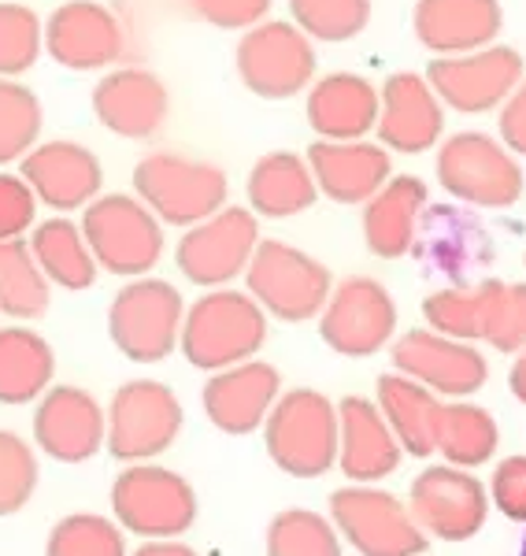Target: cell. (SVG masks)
Listing matches in <instances>:
<instances>
[{
	"instance_id": "cell-13",
	"label": "cell",
	"mask_w": 526,
	"mask_h": 556,
	"mask_svg": "<svg viewBox=\"0 0 526 556\" xmlns=\"http://www.w3.org/2000/svg\"><path fill=\"white\" fill-rule=\"evenodd\" d=\"M526 64L512 45H486L460 56H434L426 67V83L445 108L463 115H478L504 104L508 93L523 83Z\"/></svg>"
},
{
	"instance_id": "cell-29",
	"label": "cell",
	"mask_w": 526,
	"mask_h": 556,
	"mask_svg": "<svg viewBox=\"0 0 526 556\" xmlns=\"http://www.w3.org/2000/svg\"><path fill=\"white\" fill-rule=\"evenodd\" d=\"M248 212L256 219H293L319 201L311 167L297 152H267L253 164L245 182Z\"/></svg>"
},
{
	"instance_id": "cell-1",
	"label": "cell",
	"mask_w": 526,
	"mask_h": 556,
	"mask_svg": "<svg viewBox=\"0 0 526 556\" xmlns=\"http://www.w3.org/2000/svg\"><path fill=\"white\" fill-rule=\"evenodd\" d=\"M267 342V312L248 298L245 290H208L193 304H185L182 334L178 349L201 371H222L245 361H256V353Z\"/></svg>"
},
{
	"instance_id": "cell-45",
	"label": "cell",
	"mask_w": 526,
	"mask_h": 556,
	"mask_svg": "<svg viewBox=\"0 0 526 556\" xmlns=\"http://www.w3.org/2000/svg\"><path fill=\"white\" fill-rule=\"evenodd\" d=\"M493 501L504 516L526 523V456H508L501 468L493 471Z\"/></svg>"
},
{
	"instance_id": "cell-41",
	"label": "cell",
	"mask_w": 526,
	"mask_h": 556,
	"mask_svg": "<svg viewBox=\"0 0 526 556\" xmlns=\"http://www.w3.org/2000/svg\"><path fill=\"white\" fill-rule=\"evenodd\" d=\"M38 490V450L30 438L0 427V519L30 505Z\"/></svg>"
},
{
	"instance_id": "cell-25",
	"label": "cell",
	"mask_w": 526,
	"mask_h": 556,
	"mask_svg": "<svg viewBox=\"0 0 526 556\" xmlns=\"http://www.w3.org/2000/svg\"><path fill=\"white\" fill-rule=\"evenodd\" d=\"M400 442L368 397H345L337 405V468L349 482H382L400 468Z\"/></svg>"
},
{
	"instance_id": "cell-7",
	"label": "cell",
	"mask_w": 526,
	"mask_h": 556,
	"mask_svg": "<svg viewBox=\"0 0 526 556\" xmlns=\"http://www.w3.org/2000/svg\"><path fill=\"white\" fill-rule=\"evenodd\" d=\"M108 434L104 450L119 464H145L164 456L182 434V401L167 382L156 379H130L112 393L108 408Z\"/></svg>"
},
{
	"instance_id": "cell-24",
	"label": "cell",
	"mask_w": 526,
	"mask_h": 556,
	"mask_svg": "<svg viewBox=\"0 0 526 556\" xmlns=\"http://www.w3.org/2000/svg\"><path fill=\"white\" fill-rule=\"evenodd\" d=\"M308 167L319 193L337 204H363L394 175L389 149L379 141H316L308 149Z\"/></svg>"
},
{
	"instance_id": "cell-19",
	"label": "cell",
	"mask_w": 526,
	"mask_h": 556,
	"mask_svg": "<svg viewBox=\"0 0 526 556\" xmlns=\"http://www.w3.org/2000/svg\"><path fill=\"white\" fill-rule=\"evenodd\" d=\"M379 146L389 152L419 156L441 146L445 138V104L426 83V75L415 71H397L379 89Z\"/></svg>"
},
{
	"instance_id": "cell-31",
	"label": "cell",
	"mask_w": 526,
	"mask_h": 556,
	"mask_svg": "<svg viewBox=\"0 0 526 556\" xmlns=\"http://www.w3.org/2000/svg\"><path fill=\"white\" fill-rule=\"evenodd\" d=\"M26 245H30L41 275L49 278V286L78 293V290H89V286L101 278V267H97L93 253H89V241L78 219L52 215V219L34 223Z\"/></svg>"
},
{
	"instance_id": "cell-17",
	"label": "cell",
	"mask_w": 526,
	"mask_h": 556,
	"mask_svg": "<svg viewBox=\"0 0 526 556\" xmlns=\"http://www.w3.org/2000/svg\"><path fill=\"white\" fill-rule=\"evenodd\" d=\"M20 175L38 197V204L56 215L86 212L104 190V167L97 152L70 138L38 141L20 160Z\"/></svg>"
},
{
	"instance_id": "cell-33",
	"label": "cell",
	"mask_w": 526,
	"mask_h": 556,
	"mask_svg": "<svg viewBox=\"0 0 526 556\" xmlns=\"http://www.w3.org/2000/svg\"><path fill=\"white\" fill-rule=\"evenodd\" d=\"M52 301V286L41 275L26 238H0V316L30 323L44 316Z\"/></svg>"
},
{
	"instance_id": "cell-46",
	"label": "cell",
	"mask_w": 526,
	"mask_h": 556,
	"mask_svg": "<svg viewBox=\"0 0 526 556\" xmlns=\"http://www.w3.org/2000/svg\"><path fill=\"white\" fill-rule=\"evenodd\" d=\"M501 141L526 160V75L501 104Z\"/></svg>"
},
{
	"instance_id": "cell-36",
	"label": "cell",
	"mask_w": 526,
	"mask_h": 556,
	"mask_svg": "<svg viewBox=\"0 0 526 556\" xmlns=\"http://www.w3.org/2000/svg\"><path fill=\"white\" fill-rule=\"evenodd\" d=\"M478 308H483V338L501 353L526 349V282H497L483 278Z\"/></svg>"
},
{
	"instance_id": "cell-14",
	"label": "cell",
	"mask_w": 526,
	"mask_h": 556,
	"mask_svg": "<svg viewBox=\"0 0 526 556\" xmlns=\"http://www.w3.org/2000/svg\"><path fill=\"white\" fill-rule=\"evenodd\" d=\"M397 330V304L368 275L345 278L319 312V338L342 356H374Z\"/></svg>"
},
{
	"instance_id": "cell-37",
	"label": "cell",
	"mask_w": 526,
	"mask_h": 556,
	"mask_svg": "<svg viewBox=\"0 0 526 556\" xmlns=\"http://www.w3.org/2000/svg\"><path fill=\"white\" fill-rule=\"evenodd\" d=\"M44 556H130L127 531L112 516L70 513L49 531Z\"/></svg>"
},
{
	"instance_id": "cell-47",
	"label": "cell",
	"mask_w": 526,
	"mask_h": 556,
	"mask_svg": "<svg viewBox=\"0 0 526 556\" xmlns=\"http://www.w3.org/2000/svg\"><path fill=\"white\" fill-rule=\"evenodd\" d=\"M130 556H201L193 545H182L178 538H153V542H141Z\"/></svg>"
},
{
	"instance_id": "cell-15",
	"label": "cell",
	"mask_w": 526,
	"mask_h": 556,
	"mask_svg": "<svg viewBox=\"0 0 526 556\" xmlns=\"http://www.w3.org/2000/svg\"><path fill=\"white\" fill-rule=\"evenodd\" d=\"M44 52L64 71H108L127 52V26L101 0H67L44 20Z\"/></svg>"
},
{
	"instance_id": "cell-30",
	"label": "cell",
	"mask_w": 526,
	"mask_h": 556,
	"mask_svg": "<svg viewBox=\"0 0 526 556\" xmlns=\"http://www.w3.org/2000/svg\"><path fill=\"white\" fill-rule=\"evenodd\" d=\"M374 405H379L382 419L394 430L400 450L408 456H431L434 438H438V412L441 401L438 393H431L426 386H419L408 375H382L374 386Z\"/></svg>"
},
{
	"instance_id": "cell-8",
	"label": "cell",
	"mask_w": 526,
	"mask_h": 556,
	"mask_svg": "<svg viewBox=\"0 0 526 556\" xmlns=\"http://www.w3.org/2000/svg\"><path fill=\"white\" fill-rule=\"evenodd\" d=\"M185 301L167 278H130L108 308V338L127 361L159 364L178 349Z\"/></svg>"
},
{
	"instance_id": "cell-35",
	"label": "cell",
	"mask_w": 526,
	"mask_h": 556,
	"mask_svg": "<svg viewBox=\"0 0 526 556\" xmlns=\"http://www.w3.org/2000/svg\"><path fill=\"white\" fill-rule=\"evenodd\" d=\"M44 112L30 86L20 78H0V167L20 160L41 141Z\"/></svg>"
},
{
	"instance_id": "cell-28",
	"label": "cell",
	"mask_w": 526,
	"mask_h": 556,
	"mask_svg": "<svg viewBox=\"0 0 526 556\" xmlns=\"http://www.w3.org/2000/svg\"><path fill=\"white\" fill-rule=\"evenodd\" d=\"M431 208V190L415 175H389L386 186L363 201V241L379 260H400L412 253L419 223Z\"/></svg>"
},
{
	"instance_id": "cell-26",
	"label": "cell",
	"mask_w": 526,
	"mask_h": 556,
	"mask_svg": "<svg viewBox=\"0 0 526 556\" xmlns=\"http://www.w3.org/2000/svg\"><path fill=\"white\" fill-rule=\"evenodd\" d=\"M412 26L434 56H460L501 38L504 12L501 0H415Z\"/></svg>"
},
{
	"instance_id": "cell-4",
	"label": "cell",
	"mask_w": 526,
	"mask_h": 556,
	"mask_svg": "<svg viewBox=\"0 0 526 556\" xmlns=\"http://www.w3.org/2000/svg\"><path fill=\"white\" fill-rule=\"evenodd\" d=\"M330 290H334L330 267L305 249L290 245V241L260 238L245 267V293L267 316L282 323L316 319L323 312Z\"/></svg>"
},
{
	"instance_id": "cell-48",
	"label": "cell",
	"mask_w": 526,
	"mask_h": 556,
	"mask_svg": "<svg viewBox=\"0 0 526 556\" xmlns=\"http://www.w3.org/2000/svg\"><path fill=\"white\" fill-rule=\"evenodd\" d=\"M508 382H512V393H515V397H519L523 405H526V353L519 356V361H515L512 379H508Z\"/></svg>"
},
{
	"instance_id": "cell-27",
	"label": "cell",
	"mask_w": 526,
	"mask_h": 556,
	"mask_svg": "<svg viewBox=\"0 0 526 556\" xmlns=\"http://www.w3.org/2000/svg\"><path fill=\"white\" fill-rule=\"evenodd\" d=\"M305 115L319 141H360L379 127V86L352 71H334L308 86Z\"/></svg>"
},
{
	"instance_id": "cell-3",
	"label": "cell",
	"mask_w": 526,
	"mask_h": 556,
	"mask_svg": "<svg viewBox=\"0 0 526 556\" xmlns=\"http://www.w3.org/2000/svg\"><path fill=\"white\" fill-rule=\"evenodd\" d=\"M78 223L97 267L115 278H141L164 260V223L133 193H101Z\"/></svg>"
},
{
	"instance_id": "cell-38",
	"label": "cell",
	"mask_w": 526,
	"mask_h": 556,
	"mask_svg": "<svg viewBox=\"0 0 526 556\" xmlns=\"http://www.w3.org/2000/svg\"><path fill=\"white\" fill-rule=\"evenodd\" d=\"M267 556H342V534L326 516L290 508L267 527Z\"/></svg>"
},
{
	"instance_id": "cell-9",
	"label": "cell",
	"mask_w": 526,
	"mask_h": 556,
	"mask_svg": "<svg viewBox=\"0 0 526 556\" xmlns=\"http://www.w3.org/2000/svg\"><path fill=\"white\" fill-rule=\"evenodd\" d=\"M438 182L471 208H512L523 197V167L501 138L460 130L438 149Z\"/></svg>"
},
{
	"instance_id": "cell-43",
	"label": "cell",
	"mask_w": 526,
	"mask_h": 556,
	"mask_svg": "<svg viewBox=\"0 0 526 556\" xmlns=\"http://www.w3.org/2000/svg\"><path fill=\"white\" fill-rule=\"evenodd\" d=\"M38 223V197L20 172L0 167V238H30Z\"/></svg>"
},
{
	"instance_id": "cell-2",
	"label": "cell",
	"mask_w": 526,
	"mask_h": 556,
	"mask_svg": "<svg viewBox=\"0 0 526 556\" xmlns=\"http://www.w3.org/2000/svg\"><path fill=\"white\" fill-rule=\"evenodd\" d=\"M227 172L208 160H193L182 152H149L133 167V197L149 204L164 227L190 230L193 223L208 219L227 208Z\"/></svg>"
},
{
	"instance_id": "cell-22",
	"label": "cell",
	"mask_w": 526,
	"mask_h": 556,
	"mask_svg": "<svg viewBox=\"0 0 526 556\" xmlns=\"http://www.w3.org/2000/svg\"><path fill=\"white\" fill-rule=\"evenodd\" d=\"M394 367L419 386H426L431 393H445V397H467L489 375L475 345L434 334V330H408L405 338H397Z\"/></svg>"
},
{
	"instance_id": "cell-44",
	"label": "cell",
	"mask_w": 526,
	"mask_h": 556,
	"mask_svg": "<svg viewBox=\"0 0 526 556\" xmlns=\"http://www.w3.org/2000/svg\"><path fill=\"white\" fill-rule=\"evenodd\" d=\"M197 20L219 26V30H248L264 23L274 0H185Z\"/></svg>"
},
{
	"instance_id": "cell-11",
	"label": "cell",
	"mask_w": 526,
	"mask_h": 556,
	"mask_svg": "<svg viewBox=\"0 0 526 556\" xmlns=\"http://www.w3.org/2000/svg\"><path fill=\"white\" fill-rule=\"evenodd\" d=\"M330 523L360 556H419L426 534L415 527L412 513L389 490L342 486L330 497Z\"/></svg>"
},
{
	"instance_id": "cell-12",
	"label": "cell",
	"mask_w": 526,
	"mask_h": 556,
	"mask_svg": "<svg viewBox=\"0 0 526 556\" xmlns=\"http://www.w3.org/2000/svg\"><path fill=\"white\" fill-rule=\"evenodd\" d=\"M256 245H260V219L248 208L227 204L178 238L175 264L182 278L201 290H222L234 278H245Z\"/></svg>"
},
{
	"instance_id": "cell-40",
	"label": "cell",
	"mask_w": 526,
	"mask_h": 556,
	"mask_svg": "<svg viewBox=\"0 0 526 556\" xmlns=\"http://www.w3.org/2000/svg\"><path fill=\"white\" fill-rule=\"evenodd\" d=\"M44 52V23L15 0L0 4V78H23Z\"/></svg>"
},
{
	"instance_id": "cell-6",
	"label": "cell",
	"mask_w": 526,
	"mask_h": 556,
	"mask_svg": "<svg viewBox=\"0 0 526 556\" xmlns=\"http://www.w3.org/2000/svg\"><path fill=\"white\" fill-rule=\"evenodd\" d=\"M271 460L293 479H319L337 464V408L319 390L279 393L264 419Z\"/></svg>"
},
{
	"instance_id": "cell-39",
	"label": "cell",
	"mask_w": 526,
	"mask_h": 556,
	"mask_svg": "<svg viewBox=\"0 0 526 556\" xmlns=\"http://www.w3.org/2000/svg\"><path fill=\"white\" fill-rule=\"evenodd\" d=\"M290 15L311 41L342 45L371 23V0H290Z\"/></svg>"
},
{
	"instance_id": "cell-16",
	"label": "cell",
	"mask_w": 526,
	"mask_h": 556,
	"mask_svg": "<svg viewBox=\"0 0 526 556\" xmlns=\"http://www.w3.org/2000/svg\"><path fill=\"white\" fill-rule=\"evenodd\" d=\"M34 450L44 453L56 464H86L104 450L108 419H104L101 401L82 386H56L38 397L34 408Z\"/></svg>"
},
{
	"instance_id": "cell-10",
	"label": "cell",
	"mask_w": 526,
	"mask_h": 556,
	"mask_svg": "<svg viewBox=\"0 0 526 556\" xmlns=\"http://www.w3.org/2000/svg\"><path fill=\"white\" fill-rule=\"evenodd\" d=\"M238 78L264 101H290L316 83V45L293 20H264L238 41Z\"/></svg>"
},
{
	"instance_id": "cell-21",
	"label": "cell",
	"mask_w": 526,
	"mask_h": 556,
	"mask_svg": "<svg viewBox=\"0 0 526 556\" xmlns=\"http://www.w3.org/2000/svg\"><path fill=\"white\" fill-rule=\"evenodd\" d=\"M412 253L423 256L426 271L449 278V286H471L493 260V241L478 215L463 208H426Z\"/></svg>"
},
{
	"instance_id": "cell-23",
	"label": "cell",
	"mask_w": 526,
	"mask_h": 556,
	"mask_svg": "<svg viewBox=\"0 0 526 556\" xmlns=\"http://www.w3.org/2000/svg\"><path fill=\"white\" fill-rule=\"evenodd\" d=\"M282 393V375L267 361H245L234 367L211 371L204 382L201 405L211 427L222 434H253L264 427L267 412L274 408Z\"/></svg>"
},
{
	"instance_id": "cell-20",
	"label": "cell",
	"mask_w": 526,
	"mask_h": 556,
	"mask_svg": "<svg viewBox=\"0 0 526 556\" xmlns=\"http://www.w3.org/2000/svg\"><path fill=\"white\" fill-rule=\"evenodd\" d=\"M89 104H93V115L104 130H112L115 138H127V141L156 138L167 123V112H171L167 86L145 67L108 71L93 86Z\"/></svg>"
},
{
	"instance_id": "cell-34",
	"label": "cell",
	"mask_w": 526,
	"mask_h": 556,
	"mask_svg": "<svg viewBox=\"0 0 526 556\" xmlns=\"http://www.w3.org/2000/svg\"><path fill=\"white\" fill-rule=\"evenodd\" d=\"M434 453H441L452 468H478L497 453V424L478 405H441Z\"/></svg>"
},
{
	"instance_id": "cell-42",
	"label": "cell",
	"mask_w": 526,
	"mask_h": 556,
	"mask_svg": "<svg viewBox=\"0 0 526 556\" xmlns=\"http://www.w3.org/2000/svg\"><path fill=\"white\" fill-rule=\"evenodd\" d=\"M423 316L434 334L457 338V342L483 338V308H478L475 286H445V290L431 293L423 301Z\"/></svg>"
},
{
	"instance_id": "cell-5",
	"label": "cell",
	"mask_w": 526,
	"mask_h": 556,
	"mask_svg": "<svg viewBox=\"0 0 526 556\" xmlns=\"http://www.w3.org/2000/svg\"><path fill=\"white\" fill-rule=\"evenodd\" d=\"M112 516L141 542L182 538L197 519V493L190 479L156 460L127 464L112 482Z\"/></svg>"
},
{
	"instance_id": "cell-32",
	"label": "cell",
	"mask_w": 526,
	"mask_h": 556,
	"mask_svg": "<svg viewBox=\"0 0 526 556\" xmlns=\"http://www.w3.org/2000/svg\"><path fill=\"white\" fill-rule=\"evenodd\" d=\"M56 379V353L30 323L0 327V405H30Z\"/></svg>"
},
{
	"instance_id": "cell-18",
	"label": "cell",
	"mask_w": 526,
	"mask_h": 556,
	"mask_svg": "<svg viewBox=\"0 0 526 556\" xmlns=\"http://www.w3.org/2000/svg\"><path fill=\"white\" fill-rule=\"evenodd\" d=\"M408 513L423 534L467 542L483 531L489 497L483 482L463 468H426L408 490Z\"/></svg>"
}]
</instances>
